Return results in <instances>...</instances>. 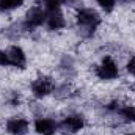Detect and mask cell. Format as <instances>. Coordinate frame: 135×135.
I'll return each mask as SVG.
<instances>
[{
  "mask_svg": "<svg viewBox=\"0 0 135 135\" xmlns=\"http://www.w3.org/2000/svg\"><path fill=\"white\" fill-rule=\"evenodd\" d=\"M98 3L101 5L102 8L107 11V13H110L113 8H115V3H116V0H98Z\"/></svg>",
  "mask_w": 135,
  "mask_h": 135,
  "instance_id": "4fadbf2b",
  "label": "cell"
},
{
  "mask_svg": "<svg viewBox=\"0 0 135 135\" xmlns=\"http://www.w3.org/2000/svg\"><path fill=\"white\" fill-rule=\"evenodd\" d=\"M127 135H135V134H127Z\"/></svg>",
  "mask_w": 135,
  "mask_h": 135,
  "instance_id": "2e32d148",
  "label": "cell"
},
{
  "mask_svg": "<svg viewBox=\"0 0 135 135\" xmlns=\"http://www.w3.org/2000/svg\"><path fill=\"white\" fill-rule=\"evenodd\" d=\"M52 88H54V83L49 80V79H38V80H35L33 85H32V91H33V94L36 98H44V96H47L50 91H52Z\"/></svg>",
  "mask_w": 135,
  "mask_h": 135,
  "instance_id": "8992f818",
  "label": "cell"
},
{
  "mask_svg": "<svg viewBox=\"0 0 135 135\" xmlns=\"http://www.w3.org/2000/svg\"><path fill=\"white\" fill-rule=\"evenodd\" d=\"M96 74L102 80H113V79L118 77V66L110 57H105L102 60V63L99 65V68H98Z\"/></svg>",
  "mask_w": 135,
  "mask_h": 135,
  "instance_id": "7a4b0ae2",
  "label": "cell"
},
{
  "mask_svg": "<svg viewBox=\"0 0 135 135\" xmlns=\"http://www.w3.org/2000/svg\"><path fill=\"white\" fill-rule=\"evenodd\" d=\"M24 0H0V11H9L21 6Z\"/></svg>",
  "mask_w": 135,
  "mask_h": 135,
  "instance_id": "8fae6325",
  "label": "cell"
},
{
  "mask_svg": "<svg viewBox=\"0 0 135 135\" xmlns=\"http://www.w3.org/2000/svg\"><path fill=\"white\" fill-rule=\"evenodd\" d=\"M6 55H8L9 65H13V66H16V68H24L25 66V54H24V50H22L21 47L13 46V47L6 52Z\"/></svg>",
  "mask_w": 135,
  "mask_h": 135,
  "instance_id": "52a82bcc",
  "label": "cell"
},
{
  "mask_svg": "<svg viewBox=\"0 0 135 135\" xmlns=\"http://www.w3.org/2000/svg\"><path fill=\"white\" fill-rule=\"evenodd\" d=\"M6 131L11 135H25L28 131V121L24 118H11L6 123Z\"/></svg>",
  "mask_w": 135,
  "mask_h": 135,
  "instance_id": "277c9868",
  "label": "cell"
},
{
  "mask_svg": "<svg viewBox=\"0 0 135 135\" xmlns=\"http://www.w3.org/2000/svg\"><path fill=\"white\" fill-rule=\"evenodd\" d=\"M127 71H129L132 75H135V57H132V58L129 60V63H127Z\"/></svg>",
  "mask_w": 135,
  "mask_h": 135,
  "instance_id": "5bb4252c",
  "label": "cell"
},
{
  "mask_svg": "<svg viewBox=\"0 0 135 135\" xmlns=\"http://www.w3.org/2000/svg\"><path fill=\"white\" fill-rule=\"evenodd\" d=\"M118 113H119V116L124 118L126 121H131V123H134L135 121V107L134 105L119 107V108H118Z\"/></svg>",
  "mask_w": 135,
  "mask_h": 135,
  "instance_id": "30bf717a",
  "label": "cell"
},
{
  "mask_svg": "<svg viewBox=\"0 0 135 135\" xmlns=\"http://www.w3.org/2000/svg\"><path fill=\"white\" fill-rule=\"evenodd\" d=\"M42 2H44V8H46V11L50 13V11H57V9H60V6H61L63 2H66V0H42Z\"/></svg>",
  "mask_w": 135,
  "mask_h": 135,
  "instance_id": "7c38bea8",
  "label": "cell"
},
{
  "mask_svg": "<svg viewBox=\"0 0 135 135\" xmlns=\"http://www.w3.org/2000/svg\"><path fill=\"white\" fill-rule=\"evenodd\" d=\"M47 19V11H44L42 8L39 6H35L28 11L27 14V19H25V27L27 28H35V27H39L46 22Z\"/></svg>",
  "mask_w": 135,
  "mask_h": 135,
  "instance_id": "3957f363",
  "label": "cell"
},
{
  "mask_svg": "<svg viewBox=\"0 0 135 135\" xmlns=\"http://www.w3.org/2000/svg\"><path fill=\"white\" fill-rule=\"evenodd\" d=\"M35 129L41 135H54L57 131V123L50 118H38L35 121Z\"/></svg>",
  "mask_w": 135,
  "mask_h": 135,
  "instance_id": "5b68a950",
  "label": "cell"
},
{
  "mask_svg": "<svg viewBox=\"0 0 135 135\" xmlns=\"http://www.w3.org/2000/svg\"><path fill=\"white\" fill-rule=\"evenodd\" d=\"M77 22L80 27H83L85 30H88L90 33L94 32V28L99 25L101 22V17L96 11L93 9H80L77 13Z\"/></svg>",
  "mask_w": 135,
  "mask_h": 135,
  "instance_id": "6da1fadb",
  "label": "cell"
},
{
  "mask_svg": "<svg viewBox=\"0 0 135 135\" xmlns=\"http://www.w3.org/2000/svg\"><path fill=\"white\" fill-rule=\"evenodd\" d=\"M46 24L50 30H60L65 27L66 21H65V16L60 13V9L57 11H50L47 13V19H46Z\"/></svg>",
  "mask_w": 135,
  "mask_h": 135,
  "instance_id": "ba28073f",
  "label": "cell"
},
{
  "mask_svg": "<svg viewBox=\"0 0 135 135\" xmlns=\"http://www.w3.org/2000/svg\"><path fill=\"white\" fill-rule=\"evenodd\" d=\"M6 65H9V61H8V55H6L5 52L0 50V66H6Z\"/></svg>",
  "mask_w": 135,
  "mask_h": 135,
  "instance_id": "9a60e30c",
  "label": "cell"
},
{
  "mask_svg": "<svg viewBox=\"0 0 135 135\" xmlns=\"http://www.w3.org/2000/svg\"><path fill=\"white\" fill-rule=\"evenodd\" d=\"M83 118L82 116H79V115H71V116H68L63 119V123H61V127L68 131V132H79L82 127H83Z\"/></svg>",
  "mask_w": 135,
  "mask_h": 135,
  "instance_id": "9c48e42d",
  "label": "cell"
}]
</instances>
